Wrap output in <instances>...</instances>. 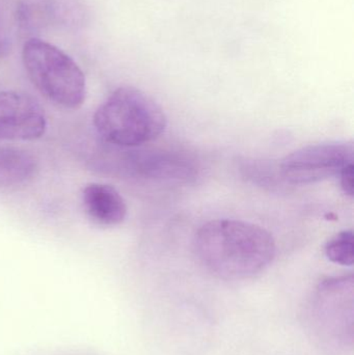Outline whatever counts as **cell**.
<instances>
[{
  "label": "cell",
  "mask_w": 354,
  "mask_h": 355,
  "mask_svg": "<svg viewBox=\"0 0 354 355\" xmlns=\"http://www.w3.org/2000/svg\"><path fill=\"white\" fill-rule=\"evenodd\" d=\"M200 262L220 279L241 281L263 272L274 260L276 241L255 223L215 219L202 225L193 240Z\"/></svg>",
  "instance_id": "1"
},
{
  "label": "cell",
  "mask_w": 354,
  "mask_h": 355,
  "mask_svg": "<svg viewBox=\"0 0 354 355\" xmlns=\"http://www.w3.org/2000/svg\"><path fill=\"white\" fill-rule=\"evenodd\" d=\"M94 125L106 143L130 149L158 139L166 130L168 118L153 98L135 87H122L96 110Z\"/></svg>",
  "instance_id": "2"
},
{
  "label": "cell",
  "mask_w": 354,
  "mask_h": 355,
  "mask_svg": "<svg viewBox=\"0 0 354 355\" xmlns=\"http://www.w3.org/2000/svg\"><path fill=\"white\" fill-rule=\"evenodd\" d=\"M22 62L37 91L52 103L77 110L85 101L87 81L80 67L70 55L37 37L25 42Z\"/></svg>",
  "instance_id": "3"
},
{
  "label": "cell",
  "mask_w": 354,
  "mask_h": 355,
  "mask_svg": "<svg viewBox=\"0 0 354 355\" xmlns=\"http://www.w3.org/2000/svg\"><path fill=\"white\" fill-rule=\"evenodd\" d=\"M351 141H326L307 146L286 156L278 166L283 181L292 185H309L339 176L353 164Z\"/></svg>",
  "instance_id": "4"
},
{
  "label": "cell",
  "mask_w": 354,
  "mask_h": 355,
  "mask_svg": "<svg viewBox=\"0 0 354 355\" xmlns=\"http://www.w3.org/2000/svg\"><path fill=\"white\" fill-rule=\"evenodd\" d=\"M139 148H130L123 152V171L131 177L161 183L182 184L195 180L199 174V164L187 152Z\"/></svg>",
  "instance_id": "5"
},
{
  "label": "cell",
  "mask_w": 354,
  "mask_h": 355,
  "mask_svg": "<svg viewBox=\"0 0 354 355\" xmlns=\"http://www.w3.org/2000/svg\"><path fill=\"white\" fill-rule=\"evenodd\" d=\"M47 129L39 102L20 92H0V141H35Z\"/></svg>",
  "instance_id": "6"
},
{
  "label": "cell",
  "mask_w": 354,
  "mask_h": 355,
  "mask_svg": "<svg viewBox=\"0 0 354 355\" xmlns=\"http://www.w3.org/2000/svg\"><path fill=\"white\" fill-rule=\"evenodd\" d=\"M316 311L324 327L335 333L341 329L347 338V310H353V277H330L324 279L316 289Z\"/></svg>",
  "instance_id": "7"
},
{
  "label": "cell",
  "mask_w": 354,
  "mask_h": 355,
  "mask_svg": "<svg viewBox=\"0 0 354 355\" xmlns=\"http://www.w3.org/2000/svg\"><path fill=\"white\" fill-rule=\"evenodd\" d=\"M82 205L87 216L102 227H116L127 216V205L120 192L108 184L91 183L83 188Z\"/></svg>",
  "instance_id": "8"
},
{
  "label": "cell",
  "mask_w": 354,
  "mask_h": 355,
  "mask_svg": "<svg viewBox=\"0 0 354 355\" xmlns=\"http://www.w3.org/2000/svg\"><path fill=\"white\" fill-rule=\"evenodd\" d=\"M37 172L35 156L21 148L0 146V187L28 183Z\"/></svg>",
  "instance_id": "9"
},
{
  "label": "cell",
  "mask_w": 354,
  "mask_h": 355,
  "mask_svg": "<svg viewBox=\"0 0 354 355\" xmlns=\"http://www.w3.org/2000/svg\"><path fill=\"white\" fill-rule=\"evenodd\" d=\"M20 23V10L16 0H0V58L10 53Z\"/></svg>",
  "instance_id": "10"
},
{
  "label": "cell",
  "mask_w": 354,
  "mask_h": 355,
  "mask_svg": "<svg viewBox=\"0 0 354 355\" xmlns=\"http://www.w3.org/2000/svg\"><path fill=\"white\" fill-rule=\"evenodd\" d=\"M354 237L351 230L341 232L326 243V258L341 266H353L354 262Z\"/></svg>",
  "instance_id": "11"
},
{
  "label": "cell",
  "mask_w": 354,
  "mask_h": 355,
  "mask_svg": "<svg viewBox=\"0 0 354 355\" xmlns=\"http://www.w3.org/2000/svg\"><path fill=\"white\" fill-rule=\"evenodd\" d=\"M341 188L345 194L349 196H353L354 193V166L353 164H349L348 166H345L340 174Z\"/></svg>",
  "instance_id": "12"
}]
</instances>
